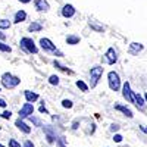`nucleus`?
<instances>
[{"label":"nucleus","mask_w":147,"mask_h":147,"mask_svg":"<svg viewBox=\"0 0 147 147\" xmlns=\"http://www.w3.org/2000/svg\"><path fill=\"white\" fill-rule=\"evenodd\" d=\"M21 80L15 75H12L10 72H5L3 75H2V84H3V87L5 88H15L16 85H19Z\"/></svg>","instance_id":"nucleus-1"},{"label":"nucleus","mask_w":147,"mask_h":147,"mask_svg":"<svg viewBox=\"0 0 147 147\" xmlns=\"http://www.w3.org/2000/svg\"><path fill=\"white\" fill-rule=\"evenodd\" d=\"M107 82H109V88L112 91H118L121 88V78H119V74L112 71L107 74Z\"/></svg>","instance_id":"nucleus-2"},{"label":"nucleus","mask_w":147,"mask_h":147,"mask_svg":"<svg viewBox=\"0 0 147 147\" xmlns=\"http://www.w3.org/2000/svg\"><path fill=\"white\" fill-rule=\"evenodd\" d=\"M21 49L22 50H25L27 53H37L38 52V49H37L35 43L32 41V38H28V37H24V38H21V43H19Z\"/></svg>","instance_id":"nucleus-3"},{"label":"nucleus","mask_w":147,"mask_h":147,"mask_svg":"<svg viewBox=\"0 0 147 147\" xmlns=\"http://www.w3.org/2000/svg\"><path fill=\"white\" fill-rule=\"evenodd\" d=\"M102 75H103V68H102V66H93V68H91V71H90L91 88H94L96 85H97V82H99V80H100Z\"/></svg>","instance_id":"nucleus-4"},{"label":"nucleus","mask_w":147,"mask_h":147,"mask_svg":"<svg viewBox=\"0 0 147 147\" xmlns=\"http://www.w3.org/2000/svg\"><path fill=\"white\" fill-rule=\"evenodd\" d=\"M40 44H41V47L44 49L46 52H50V53H53V55L62 56V52H59V50H57L56 46L52 43V40H49V38H41V40H40Z\"/></svg>","instance_id":"nucleus-5"},{"label":"nucleus","mask_w":147,"mask_h":147,"mask_svg":"<svg viewBox=\"0 0 147 147\" xmlns=\"http://www.w3.org/2000/svg\"><path fill=\"white\" fill-rule=\"evenodd\" d=\"M122 96H124V99H125L128 103H136L134 93L131 91V87H129V82H125L124 85H122Z\"/></svg>","instance_id":"nucleus-6"},{"label":"nucleus","mask_w":147,"mask_h":147,"mask_svg":"<svg viewBox=\"0 0 147 147\" xmlns=\"http://www.w3.org/2000/svg\"><path fill=\"white\" fill-rule=\"evenodd\" d=\"M32 112H34V106H32V103H31V102H27L25 105L21 107V110H19V118H21V119H25V118L31 116Z\"/></svg>","instance_id":"nucleus-7"},{"label":"nucleus","mask_w":147,"mask_h":147,"mask_svg":"<svg viewBox=\"0 0 147 147\" xmlns=\"http://www.w3.org/2000/svg\"><path fill=\"white\" fill-rule=\"evenodd\" d=\"M105 56H106V62H107L109 65H115V63H116L118 55H116V52H115V49H113V47H109Z\"/></svg>","instance_id":"nucleus-8"},{"label":"nucleus","mask_w":147,"mask_h":147,"mask_svg":"<svg viewBox=\"0 0 147 147\" xmlns=\"http://www.w3.org/2000/svg\"><path fill=\"white\" fill-rule=\"evenodd\" d=\"M115 110H119V112H122L127 118H132L134 115H132V112H131V109H128L127 106H124V105H119V103H115Z\"/></svg>","instance_id":"nucleus-9"},{"label":"nucleus","mask_w":147,"mask_h":147,"mask_svg":"<svg viewBox=\"0 0 147 147\" xmlns=\"http://www.w3.org/2000/svg\"><path fill=\"white\" fill-rule=\"evenodd\" d=\"M15 127H16L18 129H21L22 132H25V134H30V132H31V128H30V127H28L21 118L15 121Z\"/></svg>","instance_id":"nucleus-10"},{"label":"nucleus","mask_w":147,"mask_h":147,"mask_svg":"<svg viewBox=\"0 0 147 147\" xmlns=\"http://www.w3.org/2000/svg\"><path fill=\"white\" fill-rule=\"evenodd\" d=\"M62 15L65 18H72L74 15H75V7H74L72 5H65L63 9H62Z\"/></svg>","instance_id":"nucleus-11"},{"label":"nucleus","mask_w":147,"mask_h":147,"mask_svg":"<svg viewBox=\"0 0 147 147\" xmlns=\"http://www.w3.org/2000/svg\"><path fill=\"white\" fill-rule=\"evenodd\" d=\"M35 9L37 10H40V12H47L49 9H50V7H49V3L46 2V0H35Z\"/></svg>","instance_id":"nucleus-12"},{"label":"nucleus","mask_w":147,"mask_h":147,"mask_svg":"<svg viewBox=\"0 0 147 147\" xmlns=\"http://www.w3.org/2000/svg\"><path fill=\"white\" fill-rule=\"evenodd\" d=\"M44 132H46V138H47V143H53L56 140V134H53L52 128L50 127H44Z\"/></svg>","instance_id":"nucleus-13"},{"label":"nucleus","mask_w":147,"mask_h":147,"mask_svg":"<svg viewBox=\"0 0 147 147\" xmlns=\"http://www.w3.org/2000/svg\"><path fill=\"white\" fill-rule=\"evenodd\" d=\"M24 96H25V99H27V102H35V100H38V94L37 93H34V91H30V90H25L24 91Z\"/></svg>","instance_id":"nucleus-14"},{"label":"nucleus","mask_w":147,"mask_h":147,"mask_svg":"<svg viewBox=\"0 0 147 147\" xmlns=\"http://www.w3.org/2000/svg\"><path fill=\"white\" fill-rule=\"evenodd\" d=\"M141 50H143V44L141 43H131L129 44V53L131 55H137Z\"/></svg>","instance_id":"nucleus-15"},{"label":"nucleus","mask_w":147,"mask_h":147,"mask_svg":"<svg viewBox=\"0 0 147 147\" xmlns=\"http://www.w3.org/2000/svg\"><path fill=\"white\" fill-rule=\"evenodd\" d=\"M27 19V12L25 10H18L15 13V24H19V22H24Z\"/></svg>","instance_id":"nucleus-16"},{"label":"nucleus","mask_w":147,"mask_h":147,"mask_svg":"<svg viewBox=\"0 0 147 147\" xmlns=\"http://www.w3.org/2000/svg\"><path fill=\"white\" fill-rule=\"evenodd\" d=\"M53 65H55V68H57L59 71H62V72H65V74H69V75H74V71H72V69H69V68H66V66H63V65H60L57 60H55Z\"/></svg>","instance_id":"nucleus-17"},{"label":"nucleus","mask_w":147,"mask_h":147,"mask_svg":"<svg viewBox=\"0 0 147 147\" xmlns=\"http://www.w3.org/2000/svg\"><path fill=\"white\" fill-rule=\"evenodd\" d=\"M28 30H30L31 32H35V31H41V30H43V25H41V24H38V22H32L31 25L28 27Z\"/></svg>","instance_id":"nucleus-18"},{"label":"nucleus","mask_w":147,"mask_h":147,"mask_svg":"<svg viewBox=\"0 0 147 147\" xmlns=\"http://www.w3.org/2000/svg\"><path fill=\"white\" fill-rule=\"evenodd\" d=\"M134 99H136V105H137V107H143V106H144V100H143L141 94L134 93Z\"/></svg>","instance_id":"nucleus-19"},{"label":"nucleus","mask_w":147,"mask_h":147,"mask_svg":"<svg viewBox=\"0 0 147 147\" xmlns=\"http://www.w3.org/2000/svg\"><path fill=\"white\" fill-rule=\"evenodd\" d=\"M90 27H91L94 31H97V32H103V31H105V27L99 25V24H96V21H90Z\"/></svg>","instance_id":"nucleus-20"},{"label":"nucleus","mask_w":147,"mask_h":147,"mask_svg":"<svg viewBox=\"0 0 147 147\" xmlns=\"http://www.w3.org/2000/svg\"><path fill=\"white\" fill-rule=\"evenodd\" d=\"M66 43L68 44H78L80 43V37H77V35H68V38H66Z\"/></svg>","instance_id":"nucleus-21"},{"label":"nucleus","mask_w":147,"mask_h":147,"mask_svg":"<svg viewBox=\"0 0 147 147\" xmlns=\"http://www.w3.org/2000/svg\"><path fill=\"white\" fill-rule=\"evenodd\" d=\"M77 87H78L81 91H84V93H85V91H88V85L85 84L84 81H81V80H78V81H77Z\"/></svg>","instance_id":"nucleus-22"},{"label":"nucleus","mask_w":147,"mask_h":147,"mask_svg":"<svg viewBox=\"0 0 147 147\" xmlns=\"http://www.w3.org/2000/svg\"><path fill=\"white\" fill-rule=\"evenodd\" d=\"M0 52H5V53H10V52H12V47L0 41Z\"/></svg>","instance_id":"nucleus-23"},{"label":"nucleus","mask_w":147,"mask_h":147,"mask_svg":"<svg viewBox=\"0 0 147 147\" xmlns=\"http://www.w3.org/2000/svg\"><path fill=\"white\" fill-rule=\"evenodd\" d=\"M49 84L50 85H57L59 84V77L57 75H50L49 77Z\"/></svg>","instance_id":"nucleus-24"},{"label":"nucleus","mask_w":147,"mask_h":147,"mask_svg":"<svg viewBox=\"0 0 147 147\" xmlns=\"http://www.w3.org/2000/svg\"><path fill=\"white\" fill-rule=\"evenodd\" d=\"M10 28V22L7 19H2L0 21V30H7Z\"/></svg>","instance_id":"nucleus-25"},{"label":"nucleus","mask_w":147,"mask_h":147,"mask_svg":"<svg viewBox=\"0 0 147 147\" xmlns=\"http://www.w3.org/2000/svg\"><path fill=\"white\" fill-rule=\"evenodd\" d=\"M62 106H63L65 109H71V107L74 106V103H72L71 100H68V99H65V100H62Z\"/></svg>","instance_id":"nucleus-26"},{"label":"nucleus","mask_w":147,"mask_h":147,"mask_svg":"<svg viewBox=\"0 0 147 147\" xmlns=\"http://www.w3.org/2000/svg\"><path fill=\"white\" fill-rule=\"evenodd\" d=\"M9 147H21V144H19L15 138H10V140H9Z\"/></svg>","instance_id":"nucleus-27"},{"label":"nucleus","mask_w":147,"mask_h":147,"mask_svg":"<svg viewBox=\"0 0 147 147\" xmlns=\"http://www.w3.org/2000/svg\"><path fill=\"white\" fill-rule=\"evenodd\" d=\"M10 116H12L10 110H5V112L2 113V118H3V119H10Z\"/></svg>","instance_id":"nucleus-28"},{"label":"nucleus","mask_w":147,"mask_h":147,"mask_svg":"<svg viewBox=\"0 0 147 147\" xmlns=\"http://www.w3.org/2000/svg\"><path fill=\"white\" fill-rule=\"evenodd\" d=\"M30 119H31V122H34V124H35L37 127H41V121H40L38 118H32V116H31Z\"/></svg>","instance_id":"nucleus-29"},{"label":"nucleus","mask_w":147,"mask_h":147,"mask_svg":"<svg viewBox=\"0 0 147 147\" xmlns=\"http://www.w3.org/2000/svg\"><path fill=\"white\" fill-rule=\"evenodd\" d=\"M113 141H115V143H121V141H122V136H119V134H115V136H113Z\"/></svg>","instance_id":"nucleus-30"},{"label":"nucleus","mask_w":147,"mask_h":147,"mask_svg":"<svg viewBox=\"0 0 147 147\" xmlns=\"http://www.w3.org/2000/svg\"><path fill=\"white\" fill-rule=\"evenodd\" d=\"M38 110H40V113H49V110L46 109V106H44V105H41Z\"/></svg>","instance_id":"nucleus-31"},{"label":"nucleus","mask_w":147,"mask_h":147,"mask_svg":"<svg viewBox=\"0 0 147 147\" xmlns=\"http://www.w3.org/2000/svg\"><path fill=\"white\" fill-rule=\"evenodd\" d=\"M24 147H34V144H32V141L25 140V143H24Z\"/></svg>","instance_id":"nucleus-32"},{"label":"nucleus","mask_w":147,"mask_h":147,"mask_svg":"<svg viewBox=\"0 0 147 147\" xmlns=\"http://www.w3.org/2000/svg\"><path fill=\"white\" fill-rule=\"evenodd\" d=\"M59 146H60V147H66V146H65V137H60V138H59Z\"/></svg>","instance_id":"nucleus-33"},{"label":"nucleus","mask_w":147,"mask_h":147,"mask_svg":"<svg viewBox=\"0 0 147 147\" xmlns=\"http://www.w3.org/2000/svg\"><path fill=\"white\" fill-rule=\"evenodd\" d=\"M118 129H119V125H116V124L110 125V131H118Z\"/></svg>","instance_id":"nucleus-34"},{"label":"nucleus","mask_w":147,"mask_h":147,"mask_svg":"<svg viewBox=\"0 0 147 147\" xmlns=\"http://www.w3.org/2000/svg\"><path fill=\"white\" fill-rule=\"evenodd\" d=\"M6 106H7L6 100H5V99H0V107H6Z\"/></svg>","instance_id":"nucleus-35"},{"label":"nucleus","mask_w":147,"mask_h":147,"mask_svg":"<svg viewBox=\"0 0 147 147\" xmlns=\"http://www.w3.org/2000/svg\"><path fill=\"white\" fill-rule=\"evenodd\" d=\"M140 129H141L144 134H147V127H146V125H140Z\"/></svg>","instance_id":"nucleus-36"},{"label":"nucleus","mask_w":147,"mask_h":147,"mask_svg":"<svg viewBox=\"0 0 147 147\" xmlns=\"http://www.w3.org/2000/svg\"><path fill=\"white\" fill-rule=\"evenodd\" d=\"M78 128V121H75L74 122V125H72V129H77Z\"/></svg>","instance_id":"nucleus-37"},{"label":"nucleus","mask_w":147,"mask_h":147,"mask_svg":"<svg viewBox=\"0 0 147 147\" xmlns=\"http://www.w3.org/2000/svg\"><path fill=\"white\" fill-rule=\"evenodd\" d=\"M0 38H2V40H5V38H6V35H5L3 32H0Z\"/></svg>","instance_id":"nucleus-38"},{"label":"nucleus","mask_w":147,"mask_h":147,"mask_svg":"<svg viewBox=\"0 0 147 147\" xmlns=\"http://www.w3.org/2000/svg\"><path fill=\"white\" fill-rule=\"evenodd\" d=\"M19 2H21V3H30L31 0H19Z\"/></svg>","instance_id":"nucleus-39"},{"label":"nucleus","mask_w":147,"mask_h":147,"mask_svg":"<svg viewBox=\"0 0 147 147\" xmlns=\"http://www.w3.org/2000/svg\"><path fill=\"white\" fill-rule=\"evenodd\" d=\"M144 97H146V102H147V93H146V94H144Z\"/></svg>","instance_id":"nucleus-40"},{"label":"nucleus","mask_w":147,"mask_h":147,"mask_svg":"<svg viewBox=\"0 0 147 147\" xmlns=\"http://www.w3.org/2000/svg\"><path fill=\"white\" fill-rule=\"evenodd\" d=\"M0 147H5V146H3V144H0Z\"/></svg>","instance_id":"nucleus-41"},{"label":"nucleus","mask_w":147,"mask_h":147,"mask_svg":"<svg viewBox=\"0 0 147 147\" xmlns=\"http://www.w3.org/2000/svg\"><path fill=\"white\" fill-rule=\"evenodd\" d=\"M0 91H2V90H0Z\"/></svg>","instance_id":"nucleus-42"}]
</instances>
